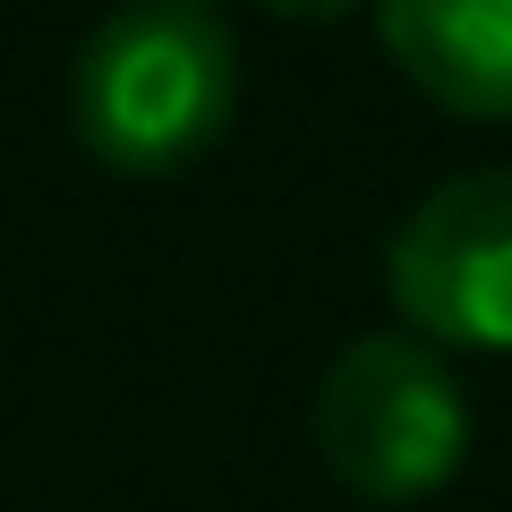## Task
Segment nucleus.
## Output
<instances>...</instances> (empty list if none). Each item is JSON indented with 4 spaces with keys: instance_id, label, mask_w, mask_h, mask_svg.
<instances>
[{
    "instance_id": "5",
    "label": "nucleus",
    "mask_w": 512,
    "mask_h": 512,
    "mask_svg": "<svg viewBox=\"0 0 512 512\" xmlns=\"http://www.w3.org/2000/svg\"><path fill=\"white\" fill-rule=\"evenodd\" d=\"M265 18H282V26H333V18H350L359 0H256Z\"/></svg>"
},
{
    "instance_id": "2",
    "label": "nucleus",
    "mask_w": 512,
    "mask_h": 512,
    "mask_svg": "<svg viewBox=\"0 0 512 512\" xmlns=\"http://www.w3.org/2000/svg\"><path fill=\"white\" fill-rule=\"evenodd\" d=\"M308 436L359 504H427L470 461V393L419 333H359L316 384Z\"/></svg>"
},
{
    "instance_id": "6",
    "label": "nucleus",
    "mask_w": 512,
    "mask_h": 512,
    "mask_svg": "<svg viewBox=\"0 0 512 512\" xmlns=\"http://www.w3.org/2000/svg\"><path fill=\"white\" fill-rule=\"evenodd\" d=\"M171 9H197V0H171Z\"/></svg>"
},
{
    "instance_id": "4",
    "label": "nucleus",
    "mask_w": 512,
    "mask_h": 512,
    "mask_svg": "<svg viewBox=\"0 0 512 512\" xmlns=\"http://www.w3.org/2000/svg\"><path fill=\"white\" fill-rule=\"evenodd\" d=\"M376 35L427 103L512 120V0H376Z\"/></svg>"
},
{
    "instance_id": "3",
    "label": "nucleus",
    "mask_w": 512,
    "mask_h": 512,
    "mask_svg": "<svg viewBox=\"0 0 512 512\" xmlns=\"http://www.w3.org/2000/svg\"><path fill=\"white\" fill-rule=\"evenodd\" d=\"M384 282L427 350H512V171L427 188L384 248Z\"/></svg>"
},
{
    "instance_id": "1",
    "label": "nucleus",
    "mask_w": 512,
    "mask_h": 512,
    "mask_svg": "<svg viewBox=\"0 0 512 512\" xmlns=\"http://www.w3.org/2000/svg\"><path fill=\"white\" fill-rule=\"evenodd\" d=\"M239 111V52L205 9H120L86 35L69 69L77 146L120 180H171L222 146Z\"/></svg>"
}]
</instances>
